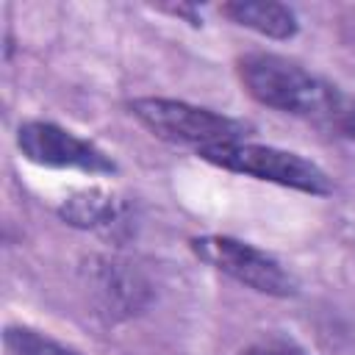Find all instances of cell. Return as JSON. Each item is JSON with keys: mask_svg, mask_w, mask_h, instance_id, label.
I'll return each instance as SVG.
<instances>
[{"mask_svg": "<svg viewBox=\"0 0 355 355\" xmlns=\"http://www.w3.org/2000/svg\"><path fill=\"white\" fill-rule=\"evenodd\" d=\"M239 80L244 92L266 108L311 116V119H333L336 108L341 105L344 94L322 80L319 75L308 72L297 61H288L275 53H247L236 61Z\"/></svg>", "mask_w": 355, "mask_h": 355, "instance_id": "6da1fadb", "label": "cell"}, {"mask_svg": "<svg viewBox=\"0 0 355 355\" xmlns=\"http://www.w3.org/2000/svg\"><path fill=\"white\" fill-rule=\"evenodd\" d=\"M130 114L155 136L169 144L191 147L202 153L208 147L244 141L247 125L241 119L216 114L211 108H200L183 100L169 97H136L128 103Z\"/></svg>", "mask_w": 355, "mask_h": 355, "instance_id": "7a4b0ae2", "label": "cell"}, {"mask_svg": "<svg viewBox=\"0 0 355 355\" xmlns=\"http://www.w3.org/2000/svg\"><path fill=\"white\" fill-rule=\"evenodd\" d=\"M202 161L236 172V175H247L255 180H266V183H277L286 189H297L313 197H324L333 191V183L327 178V172L322 166H316L313 161L302 158L300 153L291 150H280V147H269V144H252V141H233V144H219V147H208L202 153H197Z\"/></svg>", "mask_w": 355, "mask_h": 355, "instance_id": "3957f363", "label": "cell"}, {"mask_svg": "<svg viewBox=\"0 0 355 355\" xmlns=\"http://www.w3.org/2000/svg\"><path fill=\"white\" fill-rule=\"evenodd\" d=\"M189 247L202 263L214 266L216 272L233 277L236 283H241L258 294H266V297H294L297 294L294 275L280 261H275L272 255H266L263 250H258L247 241H239L233 236L208 233V236L189 239Z\"/></svg>", "mask_w": 355, "mask_h": 355, "instance_id": "277c9868", "label": "cell"}, {"mask_svg": "<svg viewBox=\"0 0 355 355\" xmlns=\"http://www.w3.org/2000/svg\"><path fill=\"white\" fill-rule=\"evenodd\" d=\"M17 147L19 153L50 169H78L86 175H114L116 164L114 158L92 144L89 139L75 136L72 130L55 125V122H22L17 130Z\"/></svg>", "mask_w": 355, "mask_h": 355, "instance_id": "5b68a950", "label": "cell"}, {"mask_svg": "<svg viewBox=\"0 0 355 355\" xmlns=\"http://www.w3.org/2000/svg\"><path fill=\"white\" fill-rule=\"evenodd\" d=\"M222 14L230 22L250 28L269 39H291L300 28L297 14L288 6L272 3V0H233L222 6Z\"/></svg>", "mask_w": 355, "mask_h": 355, "instance_id": "8992f818", "label": "cell"}, {"mask_svg": "<svg viewBox=\"0 0 355 355\" xmlns=\"http://www.w3.org/2000/svg\"><path fill=\"white\" fill-rule=\"evenodd\" d=\"M58 216L72 225V227H83V230H97V227H111L119 216H122V202L100 189H89V191H78L69 200L61 202Z\"/></svg>", "mask_w": 355, "mask_h": 355, "instance_id": "52a82bcc", "label": "cell"}, {"mask_svg": "<svg viewBox=\"0 0 355 355\" xmlns=\"http://www.w3.org/2000/svg\"><path fill=\"white\" fill-rule=\"evenodd\" d=\"M3 338H6V349L11 355H80L31 327H6Z\"/></svg>", "mask_w": 355, "mask_h": 355, "instance_id": "ba28073f", "label": "cell"}, {"mask_svg": "<svg viewBox=\"0 0 355 355\" xmlns=\"http://www.w3.org/2000/svg\"><path fill=\"white\" fill-rule=\"evenodd\" d=\"M347 139H352L355 141V100H341V105L336 108V114H333V119H330Z\"/></svg>", "mask_w": 355, "mask_h": 355, "instance_id": "9c48e42d", "label": "cell"}, {"mask_svg": "<svg viewBox=\"0 0 355 355\" xmlns=\"http://www.w3.org/2000/svg\"><path fill=\"white\" fill-rule=\"evenodd\" d=\"M241 355H300V352L283 341H258V344H250L247 349H241Z\"/></svg>", "mask_w": 355, "mask_h": 355, "instance_id": "30bf717a", "label": "cell"}]
</instances>
